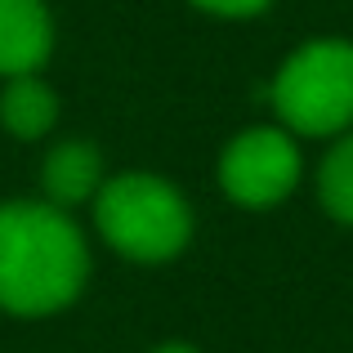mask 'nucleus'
Returning <instances> with one entry per match:
<instances>
[{
	"instance_id": "2",
	"label": "nucleus",
	"mask_w": 353,
	"mask_h": 353,
	"mask_svg": "<svg viewBox=\"0 0 353 353\" xmlns=\"http://www.w3.org/2000/svg\"><path fill=\"white\" fill-rule=\"evenodd\" d=\"M94 224L117 255L139 259V264H161L188 246L192 210L174 183L134 170L117 174L99 188Z\"/></svg>"
},
{
	"instance_id": "9",
	"label": "nucleus",
	"mask_w": 353,
	"mask_h": 353,
	"mask_svg": "<svg viewBox=\"0 0 353 353\" xmlns=\"http://www.w3.org/2000/svg\"><path fill=\"white\" fill-rule=\"evenodd\" d=\"M188 5L206 9V14H215V18H255V14H264L273 0H188Z\"/></svg>"
},
{
	"instance_id": "4",
	"label": "nucleus",
	"mask_w": 353,
	"mask_h": 353,
	"mask_svg": "<svg viewBox=\"0 0 353 353\" xmlns=\"http://www.w3.org/2000/svg\"><path fill=\"white\" fill-rule=\"evenodd\" d=\"M300 148H295L291 130L282 125H250L241 130L219 157V183H224L228 201L246 210H268L286 201L300 183Z\"/></svg>"
},
{
	"instance_id": "1",
	"label": "nucleus",
	"mask_w": 353,
	"mask_h": 353,
	"mask_svg": "<svg viewBox=\"0 0 353 353\" xmlns=\"http://www.w3.org/2000/svg\"><path fill=\"white\" fill-rule=\"evenodd\" d=\"M90 277V250L68 210L50 201L0 206V309L45 318L68 309Z\"/></svg>"
},
{
	"instance_id": "8",
	"label": "nucleus",
	"mask_w": 353,
	"mask_h": 353,
	"mask_svg": "<svg viewBox=\"0 0 353 353\" xmlns=\"http://www.w3.org/2000/svg\"><path fill=\"white\" fill-rule=\"evenodd\" d=\"M318 197H322V206H327L331 219L353 224V130L349 134H336L331 152L322 157V165H318Z\"/></svg>"
},
{
	"instance_id": "7",
	"label": "nucleus",
	"mask_w": 353,
	"mask_h": 353,
	"mask_svg": "<svg viewBox=\"0 0 353 353\" xmlns=\"http://www.w3.org/2000/svg\"><path fill=\"white\" fill-rule=\"evenodd\" d=\"M0 121L14 139H41L59 121V94L41 77H9L0 94Z\"/></svg>"
},
{
	"instance_id": "6",
	"label": "nucleus",
	"mask_w": 353,
	"mask_h": 353,
	"mask_svg": "<svg viewBox=\"0 0 353 353\" xmlns=\"http://www.w3.org/2000/svg\"><path fill=\"white\" fill-rule=\"evenodd\" d=\"M103 188V157L94 143H81L68 139L45 157V192H50V206L68 210V206H85L99 197Z\"/></svg>"
},
{
	"instance_id": "10",
	"label": "nucleus",
	"mask_w": 353,
	"mask_h": 353,
	"mask_svg": "<svg viewBox=\"0 0 353 353\" xmlns=\"http://www.w3.org/2000/svg\"><path fill=\"white\" fill-rule=\"evenodd\" d=\"M152 353H197L192 345H161V349H152Z\"/></svg>"
},
{
	"instance_id": "5",
	"label": "nucleus",
	"mask_w": 353,
	"mask_h": 353,
	"mask_svg": "<svg viewBox=\"0 0 353 353\" xmlns=\"http://www.w3.org/2000/svg\"><path fill=\"white\" fill-rule=\"evenodd\" d=\"M54 54V14L45 0H0V77H36Z\"/></svg>"
},
{
	"instance_id": "3",
	"label": "nucleus",
	"mask_w": 353,
	"mask_h": 353,
	"mask_svg": "<svg viewBox=\"0 0 353 353\" xmlns=\"http://www.w3.org/2000/svg\"><path fill=\"white\" fill-rule=\"evenodd\" d=\"M273 112L291 134L336 139L353 125V41H304L273 77Z\"/></svg>"
}]
</instances>
